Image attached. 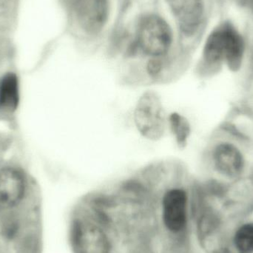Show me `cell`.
I'll use <instances>...</instances> for the list:
<instances>
[{
	"label": "cell",
	"instance_id": "1",
	"mask_svg": "<svg viewBox=\"0 0 253 253\" xmlns=\"http://www.w3.org/2000/svg\"><path fill=\"white\" fill-rule=\"evenodd\" d=\"M69 236L73 253H147L144 236L90 196L74 211Z\"/></svg>",
	"mask_w": 253,
	"mask_h": 253
},
{
	"label": "cell",
	"instance_id": "2",
	"mask_svg": "<svg viewBox=\"0 0 253 253\" xmlns=\"http://www.w3.org/2000/svg\"><path fill=\"white\" fill-rule=\"evenodd\" d=\"M245 42L241 34L230 23H224L212 31L203 50L206 63L225 62L230 69L237 71L242 65Z\"/></svg>",
	"mask_w": 253,
	"mask_h": 253
},
{
	"label": "cell",
	"instance_id": "3",
	"mask_svg": "<svg viewBox=\"0 0 253 253\" xmlns=\"http://www.w3.org/2000/svg\"><path fill=\"white\" fill-rule=\"evenodd\" d=\"M133 121L144 138L157 141L164 136L168 127V116L156 92L147 91L140 96L134 109Z\"/></svg>",
	"mask_w": 253,
	"mask_h": 253
},
{
	"label": "cell",
	"instance_id": "4",
	"mask_svg": "<svg viewBox=\"0 0 253 253\" xmlns=\"http://www.w3.org/2000/svg\"><path fill=\"white\" fill-rule=\"evenodd\" d=\"M172 43L170 28L160 16L149 15L141 19L137 32L136 47L149 59H166Z\"/></svg>",
	"mask_w": 253,
	"mask_h": 253
},
{
	"label": "cell",
	"instance_id": "5",
	"mask_svg": "<svg viewBox=\"0 0 253 253\" xmlns=\"http://www.w3.org/2000/svg\"><path fill=\"white\" fill-rule=\"evenodd\" d=\"M75 12L80 27L88 34H97L108 20V0H76Z\"/></svg>",
	"mask_w": 253,
	"mask_h": 253
},
{
	"label": "cell",
	"instance_id": "6",
	"mask_svg": "<svg viewBox=\"0 0 253 253\" xmlns=\"http://www.w3.org/2000/svg\"><path fill=\"white\" fill-rule=\"evenodd\" d=\"M170 4L181 31L193 35L203 18L204 0H170Z\"/></svg>",
	"mask_w": 253,
	"mask_h": 253
},
{
	"label": "cell",
	"instance_id": "7",
	"mask_svg": "<svg viewBox=\"0 0 253 253\" xmlns=\"http://www.w3.org/2000/svg\"><path fill=\"white\" fill-rule=\"evenodd\" d=\"M23 176L19 171L6 168L0 171V211L17 205L25 193Z\"/></svg>",
	"mask_w": 253,
	"mask_h": 253
},
{
	"label": "cell",
	"instance_id": "8",
	"mask_svg": "<svg viewBox=\"0 0 253 253\" xmlns=\"http://www.w3.org/2000/svg\"><path fill=\"white\" fill-rule=\"evenodd\" d=\"M214 168L227 177H236L242 173L245 161L240 150L230 143L219 144L212 153Z\"/></svg>",
	"mask_w": 253,
	"mask_h": 253
},
{
	"label": "cell",
	"instance_id": "9",
	"mask_svg": "<svg viewBox=\"0 0 253 253\" xmlns=\"http://www.w3.org/2000/svg\"><path fill=\"white\" fill-rule=\"evenodd\" d=\"M19 84L16 75L8 74L0 82V111L13 112L19 103Z\"/></svg>",
	"mask_w": 253,
	"mask_h": 253
},
{
	"label": "cell",
	"instance_id": "10",
	"mask_svg": "<svg viewBox=\"0 0 253 253\" xmlns=\"http://www.w3.org/2000/svg\"><path fill=\"white\" fill-rule=\"evenodd\" d=\"M168 127L172 132L178 147L184 148L191 132L188 120L178 113H172L168 116Z\"/></svg>",
	"mask_w": 253,
	"mask_h": 253
},
{
	"label": "cell",
	"instance_id": "11",
	"mask_svg": "<svg viewBox=\"0 0 253 253\" xmlns=\"http://www.w3.org/2000/svg\"><path fill=\"white\" fill-rule=\"evenodd\" d=\"M235 246L241 253H253V224L242 226L235 236Z\"/></svg>",
	"mask_w": 253,
	"mask_h": 253
},
{
	"label": "cell",
	"instance_id": "12",
	"mask_svg": "<svg viewBox=\"0 0 253 253\" xmlns=\"http://www.w3.org/2000/svg\"><path fill=\"white\" fill-rule=\"evenodd\" d=\"M252 65H253V60H252Z\"/></svg>",
	"mask_w": 253,
	"mask_h": 253
}]
</instances>
